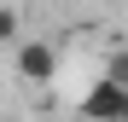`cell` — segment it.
I'll return each instance as SVG.
<instances>
[{"label": "cell", "mask_w": 128, "mask_h": 122, "mask_svg": "<svg viewBox=\"0 0 128 122\" xmlns=\"http://www.w3.org/2000/svg\"><path fill=\"white\" fill-rule=\"evenodd\" d=\"M0 41H12V47H18V17H12L6 6H0Z\"/></svg>", "instance_id": "obj_3"}, {"label": "cell", "mask_w": 128, "mask_h": 122, "mask_svg": "<svg viewBox=\"0 0 128 122\" xmlns=\"http://www.w3.org/2000/svg\"><path fill=\"white\" fill-rule=\"evenodd\" d=\"M122 122H128V99H122Z\"/></svg>", "instance_id": "obj_4"}, {"label": "cell", "mask_w": 128, "mask_h": 122, "mask_svg": "<svg viewBox=\"0 0 128 122\" xmlns=\"http://www.w3.org/2000/svg\"><path fill=\"white\" fill-rule=\"evenodd\" d=\"M12 70H18V81H29V87H47L58 76V47L52 41H18L12 47Z\"/></svg>", "instance_id": "obj_1"}, {"label": "cell", "mask_w": 128, "mask_h": 122, "mask_svg": "<svg viewBox=\"0 0 128 122\" xmlns=\"http://www.w3.org/2000/svg\"><path fill=\"white\" fill-rule=\"evenodd\" d=\"M122 99H128V81L116 76H99L88 99H82V116H93V122H122Z\"/></svg>", "instance_id": "obj_2"}]
</instances>
